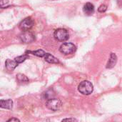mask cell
<instances>
[{"mask_svg": "<svg viewBox=\"0 0 122 122\" xmlns=\"http://www.w3.org/2000/svg\"><path fill=\"white\" fill-rule=\"evenodd\" d=\"M78 90L81 94L84 95H89L93 92L94 86L90 81L85 80L79 84L78 86Z\"/></svg>", "mask_w": 122, "mask_h": 122, "instance_id": "1", "label": "cell"}, {"mask_svg": "<svg viewBox=\"0 0 122 122\" xmlns=\"http://www.w3.org/2000/svg\"><path fill=\"white\" fill-rule=\"evenodd\" d=\"M62 106V103L60 99L56 98H51L46 101V107L51 111L56 112L61 109Z\"/></svg>", "mask_w": 122, "mask_h": 122, "instance_id": "2", "label": "cell"}, {"mask_svg": "<svg viewBox=\"0 0 122 122\" xmlns=\"http://www.w3.org/2000/svg\"><path fill=\"white\" fill-rule=\"evenodd\" d=\"M54 37L56 40L59 41H65L69 39V34L66 29L59 28L55 30L54 33Z\"/></svg>", "mask_w": 122, "mask_h": 122, "instance_id": "3", "label": "cell"}, {"mask_svg": "<svg viewBox=\"0 0 122 122\" xmlns=\"http://www.w3.org/2000/svg\"><path fill=\"white\" fill-rule=\"evenodd\" d=\"M76 50V46L72 43H64L59 47V51L64 55H69L74 53Z\"/></svg>", "mask_w": 122, "mask_h": 122, "instance_id": "4", "label": "cell"}, {"mask_svg": "<svg viewBox=\"0 0 122 122\" xmlns=\"http://www.w3.org/2000/svg\"><path fill=\"white\" fill-rule=\"evenodd\" d=\"M34 24V21L31 19V17H26L20 22L19 27L21 31H26L30 30L33 27Z\"/></svg>", "mask_w": 122, "mask_h": 122, "instance_id": "5", "label": "cell"}, {"mask_svg": "<svg viewBox=\"0 0 122 122\" xmlns=\"http://www.w3.org/2000/svg\"><path fill=\"white\" fill-rule=\"evenodd\" d=\"M19 39L23 43L29 44V43L33 42L35 40V36L31 32L29 31H26L19 35Z\"/></svg>", "mask_w": 122, "mask_h": 122, "instance_id": "6", "label": "cell"}, {"mask_svg": "<svg viewBox=\"0 0 122 122\" xmlns=\"http://www.w3.org/2000/svg\"><path fill=\"white\" fill-rule=\"evenodd\" d=\"M117 62V56L114 53H111L110 54V58L107 62V69H112L115 66Z\"/></svg>", "mask_w": 122, "mask_h": 122, "instance_id": "7", "label": "cell"}, {"mask_svg": "<svg viewBox=\"0 0 122 122\" xmlns=\"http://www.w3.org/2000/svg\"><path fill=\"white\" fill-rule=\"evenodd\" d=\"M18 63L15 61V60H11L9 59H6V62H5V65H6V68L7 69V70L12 71L14 70V69L18 66Z\"/></svg>", "mask_w": 122, "mask_h": 122, "instance_id": "8", "label": "cell"}, {"mask_svg": "<svg viewBox=\"0 0 122 122\" xmlns=\"http://www.w3.org/2000/svg\"><path fill=\"white\" fill-rule=\"evenodd\" d=\"M83 11H84V12L86 14H87V15H92L94 12V6L92 3L87 2L84 6Z\"/></svg>", "mask_w": 122, "mask_h": 122, "instance_id": "9", "label": "cell"}, {"mask_svg": "<svg viewBox=\"0 0 122 122\" xmlns=\"http://www.w3.org/2000/svg\"><path fill=\"white\" fill-rule=\"evenodd\" d=\"M13 107V102L11 99H7V100H1L0 102V107L2 109H11Z\"/></svg>", "mask_w": 122, "mask_h": 122, "instance_id": "10", "label": "cell"}, {"mask_svg": "<svg viewBox=\"0 0 122 122\" xmlns=\"http://www.w3.org/2000/svg\"><path fill=\"white\" fill-rule=\"evenodd\" d=\"M16 79H17L18 83L21 85L26 84L29 83V79L22 74H18L16 75Z\"/></svg>", "mask_w": 122, "mask_h": 122, "instance_id": "11", "label": "cell"}, {"mask_svg": "<svg viewBox=\"0 0 122 122\" xmlns=\"http://www.w3.org/2000/svg\"><path fill=\"white\" fill-rule=\"evenodd\" d=\"M44 60L50 64H58L59 63V60L56 57H54V56H52L51 54H50L49 53H46V55L44 56Z\"/></svg>", "mask_w": 122, "mask_h": 122, "instance_id": "12", "label": "cell"}, {"mask_svg": "<svg viewBox=\"0 0 122 122\" xmlns=\"http://www.w3.org/2000/svg\"><path fill=\"white\" fill-rule=\"evenodd\" d=\"M28 53H31L33 55H35V56H39V57H44V56L46 55V52L44 51H43L42 49H39V50H36V51H26Z\"/></svg>", "mask_w": 122, "mask_h": 122, "instance_id": "13", "label": "cell"}, {"mask_svg": "<svg viewBox=\"0 0 122 122\" xmlns=\"http://www.w3.org/2000/svg\"><path fill=\"white\" fill-rule=\"evenodd\" d=\"M29 58V56L26 54H24V55H21V56H17L14 59V60L18 63V64H20V63H22L23 61H24L26 59H27Z\"/></svg>", "mask_w": 122, "mask_h": 122, "instance_id": "14", "label": "cell"}, {"mask_svg": "<svg viewBox=\"0 0 122 122\" xmlns=\"http://www.w3.org/2000/svg\"><path fill=\"white\" fill-rule=\"evenodd\" d=\"M44 98L48 100L49 99L54 98V91L52 89H50V90H48L46 92H44Z\"/></svg>", "mask_w": 122, "mask_h": 122, "instance_id": "15", "label": "cell"}, {"mask_svg": "<svg viewBox=\"0 0 122 122\" xmlns=\"http://www.w3.org/2000/svg\"><path fill=\"white\" fill-rule=\"evenodd\" d=\"M107 10V5H104V4L101 5V6L98 8V11H99V12H101V13L105 12Z\"/></svg>", "mask_w": 122, "mask_h": 122, "instance_id": "16", "label": "cell"}, {"mask_svg": "<svg viewBox=\"0 0 122 122\" xmlns=\"http://www.w3.org/2000/svg\"><path fill=\"white\" fill-rule=\"evenodd\" d=\"M20 122V120L19 119H16V118H11V119H9L7 122Z\"/></svg>", "mask_w": 122, "mask_h": 122, "instance_id": "17", "label": "cell"}, {"mask_svg": "<svg viewBox=\"0 0 122 122\" xmlns=\"http://www.w3.org/2000/svg\"><path fill=\"white\" fill-rule=\"evenodd\" d=\"M66 121H73V122H77V120L76 119H64L62 120V122H66Z\"/></svg>", "mask_w": 122, "mask_h": 122, "instance_id": "18", "label": "cell"}, {"mask_svg": "<svg viewBox=\"0 0 122 122\" xmlns=\"http://www.w3.org/2000/svg\"><path fill=\"white\" fill-rule=\"evenodd\" d=\"M117 2H118V4L119 6H122V0H117Z\"/></svg>", "mask_w": 122, "mask_h": 122, "instance_id": "19", "label": "cell"}]
</instances>
